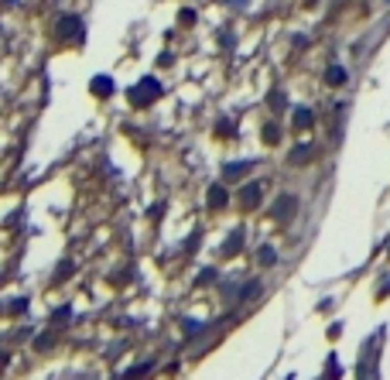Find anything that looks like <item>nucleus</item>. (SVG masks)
I'll return each mask as SVG.
<instances>
[{
  "mask_svg": "<svg viewBox=\"0 0 390 380\" xmlns=\"http://www.w3.org/2000/svg\"><path fill=\"white\" fill-rule=\"evenodd\" d=\"M158 92H161L158 79H144L140 86H134V92H130V103H134V106H144V103H151Z\"/></svg>",
  "mask_w": 390,
  "mask_h": 380,
  "instance_id": "1",
  "label": "nucleus"
},
{
  "mask_svg": "<svg viewBox=\"0 0 390 380\" xmlns=\"http://www.w3.org/2000/svg\"><path fill=\"white\" fill-rule=\"evenodd\" d=\"M295 209H298V199H295V196H281V202L274 206V219H281V223H284V219L295 216Z\"/></svg>",
  "mask_w": 390,
  "mask_h": 380,
  "instance_id": "2",
  "label": "nucleus"
},
{
  "mask_svg": "<svg viewBox=\"0 0 390 380\" xmlns=\"http://www.w3.org/2000/svg\"><path fill=\"white\" fill-rule=\"evenodd\" d=\"M58 35L62 38H79L82 35V21L79 17H62V21H58Z\"/></svg>",
  "mask_w": 390,
  "mask_h": 380,
  "instance_id": "3",
  "label": "nucleus"
},
{
  "mask_svg": "<svg viewBox=\"0 0 390 380\" xmlns=\"http://www.w3.org/2000/svg\"><path fill=\"white\" fill-rule=\"evenodd\" d=\"M240 199H243V206H247V209H253L257 202H260V185H257V182L247 185V188L240 192Z\"/></svg>",
  "mask_w": 390,
  "mask_h": 380,
  "instance_id": "4",
  "label": "nucleus"
},
{
  "mask_svg": "<svg viewBox=\"0 0 390 380\" xmlns=\"http://www.w3.org/2000/svg\"><path fill=\"white\" fill-rule=\"evenodd\" d=\"M209 206L212 209L226 206V188H223V185H212V188H209Z\"/></svg>",
  "mask_w": 390,
  "mask_h": 380,
  "instance_id": "5",
  "label": "nucleus"
},
{
  "mask_svg": "<svg viewBox=\"0 0 390 380\" xmlns=\"http://www.w3.org/2000/svg\"><path fill=\"white\" fill-rule=\"evenodd\" d=\"M92 92H96V96H106V92H113V79H106V76H96V79H92Z\"/></svg>",
  "mask_w": 390,
  "mask_h": 380,
  "instance_id": "6",
  "label": "nucleus"
},
{
  "mask_svg": "<svg viewBox=\"0 0 390 380\" xmlns=\"http://www.w3.org/2000/svg\"><path fill=\"white\" fill-rule=\"evenodd\" d=\"M295 127H311V110H295Z\"/></svg>",
  "mask_w": 390,
  "mask_h": 380,
  "instance_id": "7",
  "label": "nucleus"
},
{
  "mask_svg": "<svg viewBox=\"0 0 390 380\" xmlns=\"http://www.w3.org/2000/svg\"><path fill=\"white\" fill-rule=\"evenodd\" d=\"M236 250H240V233H233L226 240V247H223V253H236Z\"/></svg>",
  "mask_w": 390,
  "mask_h": 380,
  "instance_id": "8",
  "label": "nucleus"
},
{
  "mask_svg": "<svg viewBox=\"0 0 390 380\" xmlns=\"http://www.w3.org/2000/svg\"><path fill=\"white\" fill-rule=\"evenodd\" d=\"M277 260V250L274 247H264V250H260V264H274Z\"/></svg>",
  "mask_w": 390,
  "mask_h": 380,
  "instance_id": "9",
  "label": "nucleus"
},
{
  "mask_svg": "<svg viewBox=\"0 0 390 380\" xmlns=\"http://www.w3.org/2000/svg\"><path fill=\"white\" fill-rule=\"evenodd\" d=\"M329 79H332V82H343L346 72H343V69H332V72H329Z\"/></svg>",
  "mask_w": 390,
  "mask_h": 380,
  "instance_id": "10",
  "label": "nucleus"
}]
</instances>
